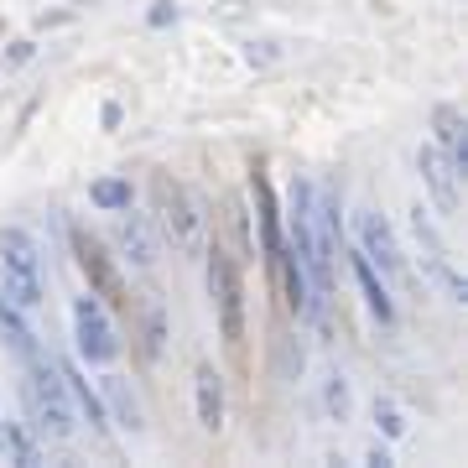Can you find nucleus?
Listing matches in <instances>:
<instances>
[{
	"mask_svg": "<svg viewBox=\"0 0 468 468\" xmlns=\"http://www.w3.org/2000/svg\"><path fill=\"white\" fill-rule=\"evenodd\" d=\"M21 406H27V421L37 437H48V442L79 437V411H73V396H68L63 369L52 365V354L21 365Z\"/></svg>",
	"mask_w": 468,
	"mask_h": 468,
	"instance_id": "nucleus-1",
	"label": "nucleus"
},
{
	"mask_svg": "<svg viewBox=\"0 0 468 468\" xmlns=\"http://www.w3.org/2000/svg\"><path fill=\"white\" fill-rule=\"evenodd\" d=\"M151 214H156L151 224L162 229V239L177 255H203V245H208V214H203V198L187 183L156 177L151 183Z\"/></svg>",
	"mask_w": 468,
	"mask_h": 468,
	"instance_id": "nucleus-2",
	"label": "nucleus"
},
{
	"mask_svg": "<svg viewBox=\"0 0 468 468\" xmlns=\"http://www.w3.org/2000/svg\"><path fill=\"white\" fill-rule=\"evenodd\" d=\"M0 292L37 313L48 302V271H42V245L27 224H5L0 229Z\"/></svg>",
	"mask_w": 468,
	"mask_h": 468,
	"instance_id": "nucleus-3",
	"label": "nucleus"
},
{
	"mask_svg": "<svg viewBox=\"0 0 468 468\" xmlns=\"http://www.w3.org/2000/svg\"><path fill=\"white\" fill-rule=\"evenodd\" d=\"M203 255H208V297H214L218 334L229 349H239L245 344V276L224 245H203Z\"/></svg>",
	"mask_w": 468,
	"mask_h": 468,
	"instance_id": "nucleus-4",
	"label": "nucleus"
},
{
	"mask_svg": "<svg viewBox=\"0 0 468 468\" xmlns=\"http://www.w3.org/2000/svg\"><path fill=\"white\" fill-rule=\"evenodd\" d=\"M73 349H79V365H94V369H110L120 359L115 318L94 292L73 297Z\"/></svg>",
	"mask_w": 468,
	"mask_h": 468,
	"instance_id": "nucleus-5",
	"label": "nucleus"
},
{
	"mask_svg": "<svg viewBox=\"0 0 468 468\" xmlns=\"http://www.w3.org/2000/svg\"><path fill=\"white\" fill-rule=\"evenodd\" d=\"M354 250L380 271L385 286H406V282H411L401 239H396V229H390V218H385L380 208H359V214H354Z\"/></svg>",
	"mask_w": 468,
	"mask_h": 468,
	"instance_id": "nucleus-6",
	"label": "nucleus"
},
{
	"mask_svg": "<svg viewBox=\"0 0 468 468\" xmlns=\"http://www.w3.org/2000/svg\"><path fill=\"white\" fill-rule=\"evenodd\" d=\"M411 234H417L421 266H427V276L442 286V297H448V302H463V297H468V282L458 276L448 245H442V234L432 229V218H427V208H421V203H411Z\"/></svg>",
	"mask_w": 468,
	"mask_h": 468,
	"instance_id": "nucleus-7",
	"label": "nucleus"
},
{
	"mask_svg": "<svg viewBox=\"0 0 468 468\" xmlns=\"http://www.w3.org/2000/svg\"><path fill=\"white\" fill-rule=\"evenodd\" d=\"M68 245H73V261H79V271L89 276V292L104 302V307H115V302H125V286H120V271L110 266V255H104V245L94 239V234L84 229V224H68Z\"/></svg>",
	"mask_w": 468,
	"mask_h": 468,
	"instance_id": "nucleus-8",
	"label": "nucleus"
},
{
	"mask_svg": "<svg viewBox=\"0 0 468 468\" xmlns=\"http://www.w3.org/2000/svg\"><path fill=\"white\" fill-rule=\"evenodd\" d=\"M110 239H115L120 261H125L131 271H151L156 266V255H162V245H156V224H151V214H135V203L115 214Z\"/></svg>",
	"mask_w": 468,
	"mask_h": 468,
	"instance_id": "nucleus-9",
	"label": "nucleus"
},
{
	"mask_svg": "<svg viewBox=\"0 0 468 468\" xmlns=\"http://www.w3.org/2000/svg\"><path fill=\"white\" fill-rule=\"evenodd\" d=\"M417 172H421V187L432 193L437 214H442V218H458V214H463V177H458V167H452L442 151H437V146H421V151H417Z\"/></svg>",
	"mask_w": 468,
	"mask_h": 468,
	"instance_id": "nucleus-10",
	"label": "nucleus"
},
{
	"mask_svg": "<svg viewBox=\"0 0 468 468\" xmlns=\"http://www.w3.org/2000/svg\"><path fill=\"white\" fill-rule=\"evenodd\" d=\"M0 344H5V354L16 359V365H32V359H42L48 354V344L37 338L32 328V313L27 307H16V302L0 292Z\"/></svg>",
	"mask_w": 468,
	"mask_h": 468,
	"instance_id": "nucleus-11",
	"label": "nucleus"
},
{
	"mask_svg": "<svg viewBox=\"0 0 468 468\" xmlns=\"http://www.w3.org/2000/svg\"><path fill=\"white\" fill-rule=\"evenodd\" d=\"M193 411H198L203 432H224L229 396H224V375H218L214 365H198V375H193Z\"/></svg>",
	"mask_w": 468,
	"mask_h": 468,
	"instance_id": "nucleus-12",
	"label": "nucleus"
},
{
	"mask_svg": "<svg viewBox=\"0 0 468 468\" xmlns=\"http://www.w3.org/2000/svg\"><path fill=\"white\" fill-rule=\"evenodd\" d=\"M100 396H104V411H110V421H115L120 432H131V437L146 432L141 396L131 390V380H125V375H100Z\"/></svg>",
	"mask_w": 468,
	"mask_h": 468,
	"instance_id": "nucleus-13",
	"label": "nucleus"
},
{
	"mask_svg": "<svg viewBox=\"0 0 468 468\" xmlns=\"http://www.w3.org/2000/svg\"><path fill=\"white\" fill-rule=\"evenodd\" d=\"M432 146L458 167V177H468V125L458 104H437L432 110Z\"/></svg>",
	"mask_w": 468,
	"mask_h": 468,
	"instance_id": "nucleus-14",
	"label": "nucleus"
},
{
	"mask_svg": "<svg viewBox=\"0 0 468 468\" xmlns=\"http://www.w3.org/2000/svg\"><path fill=\"white\" fill-rule=\"evenodd\" d=\"M349 271H354V282H359V297H365L369 318L380 323V328H390V323H396V297H390V286H385V276H380L375 266H369V261H365L359 250L349 255Z\"/></svg>",
	"mask_w": 468,
	"mask_h": 468,
	"instance_id": "nucleus-15",
	"label": "nucleus"
},
{
	"mask_svg": "<svg viewBox=\"0 0 468 468\" xmlns=\"http://www.w3.org/2000/svg\"><path fill=\"white\" fill-rule=\"evenodd\" d=\"M63 369V385H68V396H73V411L89 421V432H110V411H104V396L89 385V375H84V365H58Z\"/></svg>",
	"mask_w": 468,
	"mask_h": 468,
	"instance_id": "nucleus-16",
	"label": "nucleus"
},
{
	"mask_svg": "<svg viewBox=\"0 0 468 468\" xmlns=\"http://www.w3.org/2000/svg\"><path fill=\"white\" fill-rule=\"evenodd\" d=\"M250 193H255V224H261V250H266V261L276 266V255H282V208H276V193H271L266 172L250 177Z\"/></svg>",
	"mask_w": 468,
	"mask_h": 468,
	"instance_id": "nucleus-17",
	"label": "nucleus"
},
{
	"mask_svg": "<svg viewBox=\"0 0 468 468\" xmlns=\"http://www.w3.org/2000/svg\"><path fill=\"white\" fill-rule=\"evenodd\" d=\"M0 458L21 468L42 463V437L32 432V421H0Z\"/></svg>",
	"mask_w": 468,
	"mask_h": 468,
	"instance_id": "nucleus-18",
	"label": "nucleus"
},
{
	"mask_svg": "<svg viewBox=\"0 0 468 468\" xmlns=\"http://www.w3.org/2000/svg\"><path fill=\"white\" fill-rule=\"evenodd\" d=\"M369 417H375V432H380L385 442H401V437L411 432V417H406V406L396 401V396H375V401H369Z\"/></svg>",
	"mask_w": 468,
	"mask_h": 468,
	"instance_id": "nucleus-19",
	"label": "nucleus"
},
{
	"mask_svg": "<svg viewBox=\"0 0 468 468\" xmlns=\"http://www.w3.org/2000/svg\"><path fill=\"white\" fill-rule=\"evenodd\" d=\"M89 203H94L100 214H120V208H131V203H135L131 177H100V183H89Z\"/></svg>",
	"mask_w": 468,
	"mask_h": 468,
	"instance_id": "nucleus-20",
	"label": "nucleus"
},
{
	"mask_svg": "<svg viewBox=\"0 0 468 468\" xmlns=\"http://www.w3.org/2000/svg\"><path fill=\"white\" fill-rule=\"evenodd\" d=\"M141 349H146V359H162L167 354V313H162V302L156 297H146L141 302Z\"/></svg>",
	"mask_w": 468,
	"mask_h": 468,
	"instance_id": "nucleus-21",
	"label": "nucleus"
},
{
	"mask_svg": "<svg viewBox=\"0 0 468 468\" xmlns=\"http://www.w3.org/2000/svg\"><path fill=\"white\" fill-rule=\"evenodd\" d=\"M323 417H328V421H338V427H344V421L354 417V396H349V380H344L338 369H328V375H323Z\"/></svg>",
	"mask_w": 468,
	"mask_h": 468,
	"instance_id": "nucleus-22",
	"label": "nucleus"
},
{
	"mask_svg": "<svg viewBox=\"0 0 468 468\" xmlns=\"http://www.w3.org/2000/svg\"><path fill=\"white\" fill-rule=\"evenodd\" d=\"M37 58V42H11V52H0V68H21Z\"/></svg>",
	"mask_w": 468,
	"mask_h": 468,
	"instance_id": "nucleus-23",
	"label": "nucleus"
},
{
	"mask_svg": "<svg viewBox=\"0 0 468 468\" xmlns=\"http://www.w3.org/2000/svg\"><path fill=\"white\" fill-rule=\"evenodd\" d=\"M146 21L151 27H177V5H172V0H156V5L146 11Z\"/></svg>",
	"mask_w": 468,
	"mask_h": 468,
	"instance_id": "nucleus-24",
	"label": "nucleus"
},
{
	"mask_svg": "<svg viewBox=\"0 0 468 468\" xmlns=\"http://www.w3.org/2000/svg\"><path fill=\"white\" fill-rule=\"evenodd\" d=\"M365 463H375V468H390V448H385V442H375V448L365 452Z\"/></svg>",
	"mask_w": 468,
	"mask_h": 468,
	"instance_id": "nucleus-25",
	"label": "nucleus"
},
{
	"mask_svg": "<svg viewBox=\"0 0 468 468\" xmlns=\"http://www.w3.org/2000/svg\"><path fill=\"white\" fill-rule=\"evenodd\" d=\"M100 120H104V131H115V125H120V104L110 100V104H104V110H100Z\"/></svg>",
	"mask_w": 468,
	"mask_h": 468,
	"instance_id": "nucleus-26",
	"label": "nucleus"
}]
</instances>
